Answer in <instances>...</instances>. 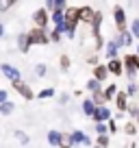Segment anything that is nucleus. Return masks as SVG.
Returning a JSON list of instances; mask_svg holds the SVG:
<instances>
[{"mask_svg":"<svg viewBox=\"0 0 139 148\" xmlns=\"http://www.w3.org/2000/svg\"><path fill=\"white\" fill-rule=\"evenodd\" d=\"M93 94V102H96V105H104V102H107V96H104V92H100V89H96V92H91Z\"/></svg>","mask_w":139,"mask_h":148,"instance_id":"6ab92c4d","label":"nucleus"},{"mask_svg":"<svg viewBox=\"0 0 139 148\" xmlns=\"http://www.w3.org/2000/svg\"><path fill=\"white\" fill-rule=\"evenodd\" d=\"M48 144L50 146H65V135L59 131H50L48 133Z\"/></svg>","mask_w":139,"mask_h":148,"instance_id":"9d476101","label":"nucleus"},{"mask_svg":"<svg viewBox=\"0 0 139 148\" xmlns=\"http://www.w3.org/2000/svg\"><path fill=\"white\" fill-rule=\"evenodd\" d=\"M59 65H61V70H70V57H67V55H61Z\"/></svg>","mask_w":139,"mask_h":148,"instance_id":"393cba45","label":"nucleus"},{"mask_svg":"<svg viewBox=\"0 0 139 148\" xmlns=\"http://www.w3.org/2000/svg\"><path fill=\"white\" fill-rule=\"evenodd\" d=\"M46 9H48V11L55 9V0H46Z\"/></svg>","mask_w":139,"mask_h":148,"instance_id":"f704fd0d","label":"nucleus"},{"mask_svg":"<svg viewBox=\"0 0 139 148\" xmlns=\"http://www.w3.org/2000/svg\"><path fill=\"white\" fill-rule=\"evenodd\" d=\"M5 35V26H2V24H0V37Z\"/></svg>","mask_w":139,"mask_h":148,"instance_id":"4c0bfd02","label":"nucleus"},{"mask_svg":"<svg viewBox=\"0 0 139 148\" xmlns=\"http://www.w3.org/2000/svg\"><path fill=\"white\" fill-rule=\"evenodd\" d=\"M109 131H111V133H115V131H117V126H115V122H113V120L109 122Z\"/></svg>","mask_w":139,"mask_h":148,"instance_id":"c9c22d12","label":"nucleus"},{"mask_svg":"<svg viewBox=\"0 0 139 148\" xmlns=\"http://www.w3.org/2000/svg\"><path fill=\"white\" fill-rule=\"evenodd\" d=\"M128 96H133V98H137V100H139V85L137 83H130L128 85Z\"/></svg>","mask_w":139,"mask_h":148,"instance_id":"412c9836","label":"nucleus"},{"mask_svg":"<svg viewBox=\"0 0 139 148\" xmlns=\"http://www.w3.org/2000/svg\"><path fill=\"white\" fill-rule=\"evenodd\" d=\"M28 39H31V46H33V44L44 46V44L50 42V35L46 33V28H44V26H35L33 31H28Z\"/></svg>","mask_w":139,"mask_h":148,"instance_id":"f03ea898","label":"nucleus"},{"mask_svg":"<svg viewBox=\"0 0 139 148\" xmlns=\"http://www.w3.org/2000/svg\"><path fill=\"white\" fill-rule=\"evenodd\" d=\"M5 100H9V94L5 89H0V102H5Z\"/></svg>","mask_w":139,"mask_h":148,"instance_id":"72a5a7b5","label":"nucleus"},{"mask_svg":"<svg viewBox=\"0 0 139 148\" xmlns=\"http://www.w3.org/2000/svg\"><path fill=\"white\" fill-rule=\"evenodd\" d=\"M107 68H109V72H111V74L120 76L122 70H124V61H117L115 57H113V59H109V65H107Z\"/></svg>","mask_w":139,"mask_h":148,"instance_id":"ddd939ff","label":"nucleus"},{"mask_svg":"<svg viewBox=\"0 0 139 148\" xmlns=\"http://www.w3.org/2000/svg\"><path fill=\"white\" fill-rule=\"evenodd\" d=\"M130 33H133V37L139 39V20H133V24H130Z\"/></svg>","mask_w":139,"mask_h":148,"instance_id":"a878e982","label":"nucleus"},{"mask_svg":"<svg viewBox=\"0 0 139 148\" xmlns=\"http://www.w3.org/2000/svg\"><path fill=\"white\" fill-rule=\"evenodd\" d=\"M35 74H37V76H44V74H46V65H44V63H39L37 68H35Z\"/></svg>","mask_w":139,"mask_h":148,"instance_id":"2f4dec72","label":"nucleus"},{"mask_svg":"<svg viewBox=\"0 0 139 148\" xmlns=\"http://www.w3.org/2000/svg\"><path fill=\"white\" fill-rule=\"evenodd\" d=\"M115 105H117V109H120V113L126 111L128 109V94L126 92H117L115 94Z\"/></svg>","mask_w":139,"mask_h":148,"instance_id":"f8f14e48","label":"nucleus"},{"mask_svg":"<svg viewBox=\"0 0 139 148\" xmlns=\"http://www.w3.org/2000/svg\"><path fill=\"white\" fill-rule=\"evenodd\" d=\"M117 50H120V44H117V39H115V42L107 44V50H104V52H107L109 59H113V57H117Z\"/></svg>","mask_w":139,"mask_h":148,"instance_id":"a211bd4d","label":"nucleus"},{"mask_svg":"<svg viewBox=\"0 0 139 148\" xmlns=\"http://www.w3.org/2000/svg\"><path fill=\"white\" fill-rule=\"evenodd\" d=\"M52 96H55V89H50V87L39 92V98H42V100H44V98H52Z\"/></svg>","mask_w":139,"mask_h":148,"instance_id":"bb28decb","label":"nucleus"},{"mask_svg":"<svg viewBox=\"0 0 139 148\" xmlns=\"http://www.w3.org/2000/svg\"><path fill=\"white\" fill-rule=\"evenodd\" d=\"M15 109V105L11 100H5V102H0V116H11Z\"/></svg>","mask_w":139,"mask_h":148,"instance_id":"f3484780","label":"nucleus"},{"mask_svg":"<svg viewBox=\"0 0 139 148\" xmlns=\"http://www.w3.org/2000/svg\"><path fill=\"white\" fill-rule=\"evenodd\" d=\"M93 18H96V11H93L91 7H80V9H78V20H80V22L91 24Z\"/></svg>","mask_w":139,"mask_h":148,"instance_id":"1a4fd4ad","label":"nucleus"},{"mask_svg":"<svg viewBox=\"0 0 139 148\" xmlns=\"http://www.w3.org/2000/svg\"><path fill=\"white\" fill-rule=\"evenodd\" d=\"M15 5V0H0V13H5V11H9L11 7Z\"/></svg>","mask_w":139,"mask_h":148,"instance_id":"aec40b11","label":"nucleus"},{"mask_svg":"<svg viewBox=\"0 0 139 148\" xmlns=\"http://www.w3.org/2000/svg\"><path fill=\"white\" fill-rule=\"evenodd\" d=\"M124 131H126L128 135H137V126H135V124H126Z\"/></svg>","mask_w":139,"mask_h":148,"instance_id":"7c9ffc66","label":"nucleus"},{"mask_svg":"<svg viewBox=\"0 0 139 148\" xmlns=\"http://www.w3.org/2000/svg\"><path fill=\"white\" fill-rule=\"evenodd\" d=\"M91 118H93L96 122H107L109 118H111V111H109L104 105H96V111H93Z\"/></svg>","mask_w":139,"mask_h":148,"instance_id":"6e6552de","label":"nucleus"},{"mask_svg":"<svg viewBox=\"0 0 139 148\" xmlns=\"http://www.w3.org/2000/svg\"><path fill=\"white\" fill-rule=\"evenodd\" d=\"M137 52H139V48H137Z\"/></svg>","mask_w":139,"mask_h":148,"instance_id":"ea45409f","label":"nucleus"},{"mask_svg":"<svg viewBox=\"0 0 139 148\" xmlns=\"http://www.w3.org/2000/svg\"><path fill=\"white\" fill-rule=\"evenodd\" d=\"M107 144H109L107 133H100V137H98V146H107Z\"/></svg>","mask_w":139,"mask_h":148,"instance_id":"c85d7f7f","label":"nucleus"},{"mask_svg":"<svg viewBox=\"0 0 139 148\" xmlns=\"http://www.w3.org/2000/svg\"><path fill=\"white\" fill-rule=\"evenodd\" d=\"M93 111H96V102H93V98L83 100V113H85V116H93Z\"/></svg>","mask_w":139,"mask_h":148,"instance_id":"dca6fc26","label":"nucleus"},{"mask_svg":"<svg viewBox=\"0 0 139 148\" xmlns=\"http://www.w3.org/2000/svg\"><path fill=\"white\" fill-rule=\"evenodd\" d=\"M78 9L76 7H65L63 11V33H67V37L76 35V24H78Z\"/></svg>","mask_w":139,"mask_h":148,"instance_id":"f257e3e1","label":"nucleus"},{"mask_svg":"<svg viewBox=\"0 0 139 148\" xmlns=\"http://www.w3.org/2000/svg\"><path fill=\"white\" fill-rule=\"evenodd\" d=\"M13 135H15V139H18L20 144H28V135L24 133V131H15Z\"/></svg>","mask_w":139,"mask_h":148,"instance_id":"5701e85b","label":"nucleus"},{"mask_svg":"<svg viewBox=\"0 0 139 148\" xmlns=\"http://www.w3.org/2000/svg\"><path fill=\"white\" fill-rule=\"evenodd\" d=\"M87 89H89V92H96V89H100V81L93 76L91 81H87Z\"/></svg>","mask_w":139,"mask_h":148,"instance_id":"4be33fe9","label":"nucleus"},{"mask_svg":"<svg viewBox=\"0 0 139 148\" xmlns=\"http://www.w3.org/2000/svg\"><path fill=\"white\" fill-rule=\"evenodd\" d=\"M0 70H2V74H5L9 81H18V79H22V76H20V72L13 68V65H9V63H2V65H0Z\"/></svg>","mask_w":139,"mask_h":148,"instance_id":"9b49d317","label":"nucleus"},{"mask_svg":"<svg viewBox=\"0 0 139 148\" xmlns=\"http://www.w3.org/2000/svg\"><path fill=\"white\" fill-rule=\"evenodd\" d=\"M48 20H50V15H48V9H37L35 13H33V22H35V26H48Z\"/></svg>","mask_w":139,"mask_h":148,"instance_id":"423d86ee","label":"nucleus"},{"mask_svg":"<svg viewBox=\"0 0 139 148\" xmlns=\"http://www.w3.org/2000/svg\"><path fill=\"white\" fill-rule=\"evenodd\" d=\"M124 68L128 72V76L133 79L135 74L139 72V55H126L124 57Z\"/></svg>","mask_w":139,"mask_h":148,"instance_id":"20e7f679","label":"nucleus"},{"mask_svg":"<svg viewBox=\"0 0 139 148\" xmlns=\"http://www.w3.org/2000/svg\"><path fill=\"white\" fill-rule=\"evenodd\" d=\"M135 118H137V122H139V113H137V116H135Z\"/></svg>","mask_w":139,"mask_h":148,"instance_id":"58836bf2","label":"nucleus"},{"mask_svg":"<svg viewBox=\"0 0 139 148\" xmlns=\"http://www.w3.org/2000/svg\"><path fill=\"white\" fill-rule=\"evenodd\" d=\"M113 18H115V26H117V31H126V13H124V9L122 7H115L113 9Z\"/></svg>","mask_w":139,"mask_h":148,"instance_id":"0eeeda50","label":"nucleus"},{"mask_svg":"<svg viewBox=\"0 0 139 148\" xmlns=\"http://www.w3.org/2000/svg\"><path fill=\"white\" fill-rule=\"evenodd\" d=\"M18 48H20V52H28V48H31L28 33H20V35H18Z\"/></svg>","mask_w":139,"mask_h":148,"instance_id":"4468645a","label":"nucleus"},{"mask_svg":"<svg viewBox=\"0 0 139 148\" xmlns=\"http://www.w3.org/2000/svg\"><path fill=\"white\" fill-rule=\"evenodd\" d=\"M59 39H61V31H59V28H55V31L50 33V42H59Z\"/></svg>","mask_w":139,"mask_h":148,"instance_id":"c756f323","label":"nucleus"},{"mask_svg":"<svg viewBox=\"0 0 139 148\" xmlns=\"http://www.w3.org/2000/svg\"><path fill=\"white\" fill-rule=\"evenodd\" d=\"M107 129H109V126L104 124V122H96V131H98V135H100V133H107Z\"/></svg>","mask_w":139,"mask_h":148,"instance_id":"cd10ccee","label":"nucleus"},{"mask_svg":"<svg viewBox=\"0 0 139 148\" xmlns=\"http://www.w3.org/2000/svg\"><path fill=\"white\" fill-rule=\"evenodd\" d=\"M107 74H109V68H107V65H96V68H93V76H96L100 83L107 79Z\"/></svg>","mask_w":139,"mask_h":148,"instance_id":"2eb2a0df","label":"nucleus"},{"mask_svg":"<svg viewBox=\"0 0 139 148\" xmlns=\"http://www.w3.org/2000/svg\"><path fill=\"white\" fill-rule=\"evenodd\" d=\"M11 85H13V89H15V92H18L20 96L24 98V100H33V98H35V94H33V89L28 87V85L24 83L22 79H18V81H11Z\"/></svg>","mask_w":139,"mask_h":148,"instance_id":"7ed1b4c3","label":"nucleus"},{"mask_svg":"<svg viewBox=\"0 0 139 148\" xmlns=\"http://www.w3.org/2000/svg\"><path fill=\"white\" fill-rule=\"evenodd\" d=\"M115 94H117L115 85H109V87L104 89V96H107V100H111V98H115Z\"/></svg>","mask_w":139,"mask_h":148,"instance_id":"b1692460","label":"nucleus"},{"mask_svg":"<svg viewBox=\"0 0 139 148\" xmlns=\"http://www.w3.org/2000/svg\"><path fill=\"white\" fill-rule=\"evenodd\" d=\"M55 9H61V11H63V9H65V0H55ZM55 9H52V11H55Z\"/></svg>","mask_w":139,"mask_h":148,"instance_id":"473e14b6","label":"nucleus"},{"mask_svg":"<svg viewBox=\"0 0 139 148\" xmlns=\"http://www.w3.org/2000/svg\"><path fill=\"white\" fill-rule=\"evenodd\" d=\"M59 100H61V102H67V100H70V96H67V94H61Z\"/></svg>","mask_w":139,"mask_h":148,"instance_id":"e433bc0d","label":"nucleus"},{"mask_svg":"<svg viewBox=\"0 0 139 148\" xmlns=\"http://www.w3.org/2000/svg\"><path fill=\"white\" fill-rule=\"evenodd\" d=\"M65 144H67V146H78V144L89 146V137L83 133V131H74L72 135H67V137H65Z\"/></svg>","mask_w":139,"mask_h":148,"instance_id":"39448f33","label":"nucleus"}]
</instances>
